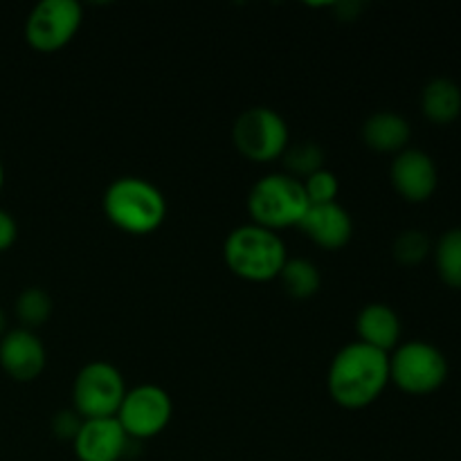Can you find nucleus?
I'll use <instances>...</instances> for the list:
<instances>
[{
	"mask_svg": "<svg viewBox=\"0 0 461 461\" xmlns=\"http://www.w3.org/2000/svg\"><path fill=\"white\" fill-rule=\"evenodd\" d=\"M390 385V354L349 342L333 356L327 374L329 396L345 410L369 408Z\"/></svg>",
	"mask_w": 461,
	"mask_h": 461,
	"instance_id": "f257e3e1",
	"label": "nucleus"
},
{
	"mask_svg": "<svg viewBox=\"0 0 461 461\" xmlns=\"http://www.w3.org/2000/svg\"><path fill=\"white\" fill-rule=\"evenodd\" d=\"M102 207L106 219L131 237L153 234L167 219L165 194L140 176H122L113 180L104 192Z\"/></svg>",
	"mask_w": 461,
	"mask_h": 461,
	"instance_id": "f03ea898",
	"label": "nucleus"
},
{
	"mask_svg": "<svg viewBox=\"0 0 461 461\" xmlns=\"http://www.w3.org/2000/svg\"><path fill=\"white\" fill-rule=\"evenodd\" d=\"M223 259L230 273L252 284L273 282L288 261L284 239L273 230L246 223L234 228L223 241Z\"/></svg>",
	"mask_w": 461,
	"mask_h": 461,
	"instance_id": "7ed1b4c3",
	"label": "nucleus"
},
{
	"mask_svg": "<svg viewBox=\"0 0 461 461\" xmlns=\"http://www.w3.org/2000/svg\"><path fill=\"white\" fill-rule=\"evenodd\" d=\"M309 207L302 180L293 178L286 171L264 176L252 185L248 194V212L252 223L277 234L279 230L300 228Z\"/></svg>",
	"mask_w": 461,
	"mask_h": 461,
	"instance_id": "20e7f679",
	"label": "nucleus"
},
{
	"mask_svg": "<svg viewBox=\"0 0 461 461\" xmlns=\"http://www.w3.org/2000/svg\"><path fill=\"white\" fill-rule=\"evenodd\" d=\"M448 378V360L426 340H410L390 354V383L410 396H426Z\"/></svg>",
	"mask_w": 461,
	"mask_h": 461,
	"instance_id": "39448f33",
	"label": "nucleus"
},
{
	"mask_svg": "<svg viewBox=\"0 0 461 461\" xmlns=\"http://www.w3.org/2000/svg\"><path fill=\"white\" fill-rule=\"evenodd\" d=\"M124 376L115 365L106 360H93L84 365L72 383V410L81 419H113L117 417L124 401Z\"/></svg>",
	"mask_w": 461,
	"mask_h": 461,
	"instance_id": "423d86ee",
	"label": "nucleus"
},
{
	"mask_svg": "<svg viewBox=\"0 0 461 461\" xmlns=\"http://www.w3.org/2000/svg\"><path fill=\"white\" fill-rule=\"evenodd\" d=\"M237 151L250 162H275L291 147L286 120L268 106H252L237 117L232 126Z\"/></svg>",
	"mask_w": 461,
	"mask_h": 461,
	"instance_id": "0eeeda50",
	"label": "nucleus"
},
{
	"mask_svg": "<svg viewBox=\"0 0 461 461\" xmlns=\"http://www.w3.org/2000/svg\"><path fill=\"white\" fill-rule=\"evenodd\" d=\"M84 23V7L77 0H41L25 18V41L41 54L66 48Z\"/></svg>",
	"mask_w": 461,
	"mask_h": 461,
	"instance_id": "6e6552de",
	"label": "nucleus"
},
{
	"mask_svg": "<svg viewBox=\"0 0 461 461\" xmlns=\"http://www.w3.org/2000/svg\"><path fill=\"white\" fill-rule=\"evenodd\" d=\"M174 417V401L160 385H138L126 392L117 421L131 441H147L165 432Z\"/></svg>",
	"mask_w": 461,
	"mask_h": 461,
	"instance_id": "1a4fd4ad",
	"label": "nucleus"
},
{
	"mask_svg": "<svg viewBox=\"0 0 461 461\" xmlns=\"http://www.w3.org/2000/svg\"><path fill=\"white\" fill-rule=\"evenodd\" d=\"M390 180L394 192L408 203H426L439 185V171L435 160L421 149L408 147L396 153L390 167Z\"/></svg>",
	"mask_w": 461,
	"mask_h": 461,
	"instance_id": "9d476101",
	"label": "nucleus"
},
{
	"mask_svg": "<svg viewBox=\"0 0 461 461\" xmlns=\"http://www.w3.org/2000/svg\"><path fill=\"white\" fill-rule=\"evenodd\" d=\"M45 365H48V351L36 331L16 327L0 338V367L12 381H36L45 372Z\"/></svg>",
	"mask_w": 461,
	"mask_h": 461,
	"instance_id": "9b49d317",
	"label": "nucleus"
},
{
	"mask_svg": "<svg viewBox=\"0 0 461 461\" xmlns=\"http://www.w3.org/2000/svg\"><path fill=\"white\" fill-rule=\"evenodd\" d=\"M72 446L79 461H120L129 450L131 439L117 417L86 419Z\"/></svg>",
	"mask_w": 461,
	"mask_h": 461,
	"instance_id": "f8f14e48",
	"label": "nucleus"
},
{
	"mask_svg": "<svg viewBox=\"0 0 461 461\" xmlns=\"http://www.w3.org/2000/svg\"><path fill=\"white\" fill-rule=\"evenodd\" d=\"M300 230L322 250H342L354 237V219L338 201L311 205Z\"/></svg>",
	"mask_w": 461,
	"mask_h": 461,
	"instance_id": "ddd939ff",
	"label": "nucleus"
},
{
	"mask_svg": "<svg viewBox=\"0 0 461 461\" xmlns=\"http://www.w3.org/2000/svg\"><path fill=\"white\" fill-rule=\"evenodd\" d=\"M356 333L363 345L392 354L401 345V320L392 306L372 302L360 309L356 318Z\"/></svg>",
	"mask_w": 461,
	"mask_h": 461,
	"instance_id": "4468645a",
	"label": "nucleus"
},
{
	"mask_svg": "<svg viewBox=\"0 0 461 461\" xmlns=\"http://www.w3.org/2000/svg\"><path fill=\"white\" fill-rule=\"evenodd\" d=\"M412 129L403 115L392 111L374 113L363 124V142L376 153H401L408 149Z\"/></svg>",
	"mask_w": 461,
	"mask_h": 461,
	"instance_id": "2eb2a0df",
	"label": "nucleus"
},
{
	"mask_svg": "<svg viewBox=\"0 0 461 461\" xmlns=\"http://www.w3.org/2000/svg\"><path fill=\"white\" fill-rule=\"evenodd\" d=\"M421 113L437 126H448L461 115V88L453 79L437 77L421 90Z\"/></svg>",
	"mask_w": 461,
	"mask_h": 461,
	"instance_id": "dca6fc26",
	"label": "nucleus"
},
{
	"mask_svg": "<svg viewBox=\"0 0 461 461\" xmlns=\"http://www.w3.org/2000/svg\"><path fill=\"white\" fill-rule=\"evenodd\" d=\"M277 279L293 300H309L322 286V275H320L318 266L311 259H302V257H295V259L288 257Z\"/></svg>",
	"mask_w": 461,
	"mask_h": 461,
	"instance_id": "f3484780",
	"label": "nucleus"
},
{
	"mask_svg": "<svg viewBox=\"0 0 461 461\" xmlns=\"http://www.w3.org/2000/svg\"><path fill=\"white\" fill-rule=\"evenodd\" d=\"M432 255H435L437 275L441 282L461 291V228L441 234L437 246L432 248Z\"/></svg>",
	"mask_w": 461,
	"mask_h": 461,
	"instance_id": "a211bd4d",
	"label": "nucleus"
},
{
	"mask_svg": "<svg viewBox=\"0 0 461 461\" xmlns=\"http://www.w3.org/2000/svg\"><path fill=\"white\" fill-rule=\"evenodd\" d=\"M14 311H16V318L23 329L36 331V329H41L50 318H52L54 302L48 291H43V288L39 286H30L25 288V291L18 293Z\"/></svg>",
	"mask_w": 461,
	"mask_h": 461,
	"instance_id": "6ab92c4d",
	"label": "nucleus"
},
{
	"mask_svg": "<svg viewBox=\"0 0 461 461\" xmlns=\"http://www.w3.org/2000/svg\"><path fill=\"white\" fill-rule=\"evenodd\" d=\"M324 149L315 142H300L295 147H288L284 153V165L286 174L297 180H304L306 176L324 169Z\"/></svg>",
	"mask_w": 461,
	"mask_h": 461,
	"instance_id": "aec40b11",
	"label": "nucleus"
},
{
	"mask_svg": "<svg viewBox=\"0 0 461 461\" xmlns=\"http://www.w3.org/2000/svg\"><path fill=\"white\" fill-rule=\"evenodd\" d=\"M432 252V241L421 230H405L392 243V255L403 266H419Z\"/></svg>",
	"mask_w": 461,
	"mask_h": 461,
	"instance_id": "412c9836",
	"label": "nucleus"
},
{
	"mask_svg": "<svg viewBox=\"0 0 461 461\" xmlns=\"http://www.w3.org/2000/svg\"><path fill=\"white\" fill-rule=\"evenodd\" d=\"M302 187H304L306 198H309V205H327V203L338 201V192H340V180L333 174L331 169H320L315 174L306 176L302 180Z\"/></svg>",
	"mask_w": 461,
	"mask_h": 461,
	"instance_id": "4be33fe9",
	"label": "nucleus"
},
{
	"mask_svg": "<svg viewBox=\"0 0 461 461\" xmlns=\"http://www.w3.org/2000/svg\"><path fill=\"white\" fill-rule=\"evenodd\" d=\"M81 423H84V419L70 408V410H59V412L52 417V421H50V428H52V435L57 437V439L70 441L72 444V441L77 439V435H79Z\"/></svg>",
	"mask_w": 461,
	"mask_h": 461,
	"instance_id": "5701e85b",
	"label": "nucleus"
},
{
	"mask_svg": "<svg viewBox=\"0 0 461 461\" xmlns=\"http://www.w3.org/2000/svg\"><path fill=\"white\" fill-rule=\"evenodd\" d=\"M18 239V223L7 210L0 207V252H7Z\"/></svg>",
	"mask_w": 461,
	"mask_h": 461,
	"instance_id": "b1692460",
	"label": "nucleus"
},
{
	"mask_svg": "<svg viewBox=\"0 0 461 461\" xmlns=\"http://www.w3.org/2000/svg\"><path fill=\"white\" fill-rule=\"evenodd\" d=\"M7 331H9V329H7V315H5V311L0 309V338H3Z\"/></svg>",
	"mask_w": 461,
	"mask_h": 461,
	"instance_id": "393cba45",
	"label": "nucleus"
},
{
	"mask_svg": "<svg viewBox=\"0 0 461 461\" xmlns=\"http://www.w3.org/2000/svg\"><path fill=\"white\" fill-rule=\"evenodd\" d=\"M3 187H5V167L3 162H0V194H3Z\"/></svg>",
	"mask_w": 461,
	"mask_h": 461,
	"instance_id": "a878e982",
	"label": "nucleus"
}]
</instances>
